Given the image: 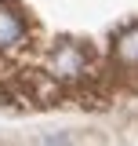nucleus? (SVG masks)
<instances>
[{
  "instance_id": "obj_1",
  "label": "nucleus",
  "mask_w": 138,
  "mask_h": 146,
  "mask_svg": "<svg viewBox=\"0 0 138 146\" xmlns=\"http://www.w3.org/2000/svg\"><path fill=\"white\" fill-rule=\"evenodd\" d=\"M44 70L58 84H76V80H84L87 73H91V55L76 40H58L51 51H47V58H44Z\"/></svg>"
},
{
  "instance_id": "obj_2",
  "label": "nucleus",
  "mask_w": 138,
  "mask_h": 146,
  "mask_svg": "<svg viewBox=\"0 0 138 146\" xmlns=\"http://www.w3.org/2000/svg\"><path fill=\"white\" fill-rule=\"evenodd\" d=\"M29 44V18L15 0H0V55L22 51Z\"/></svg>"
},
{
  "instance_id": "obj_3",
  "label": "nucleus",
  "mask_w": 138,
  "mask_h": 146,
  "mask_svg": "<svg viewBox=\"0 0 138 146\" xmlns=\"http://www.w3.org/2000/svg\"><path fill=\"white\" fill-rule=\"evenodd\" d=\"M116 62L120 66H127V70H138V26H131V29H124L120 36H116Z\"/></svg>"
},
{
  "instance_id": "obj_4",
  "label": "nucleus",
  "mask_w": 138,
  "mask_h": 146,
  "mask_svg": "<svg viewBox=\"0 0 138 146\" xmlns=\"http://www.w3.org/2000/svg\"><path fill=\"white\" fill-rule=\"evenodd\" d=\"M40 146H73V139L62 135V131H51V135H44V139H40Z\"/></svg>"
}]
</instances>
